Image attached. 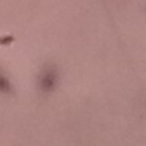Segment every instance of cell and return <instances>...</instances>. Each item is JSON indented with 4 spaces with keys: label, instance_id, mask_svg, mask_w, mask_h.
Masks as SVG:
<instances>
[{
    "label": "cell",
    "instance_id": "obj_2",
    "mask_svg": "<svg viewBox=\"0 0 146 146\" xmlns=\"http://www.w3.org/2000/svg\"><path fill=\"white\" fill-rule=\"evenodd\" d=\"M9 82H8V80L2 75V74H0V91H3V92H6V91H8L9 90Z\"/></svg>",
    "mask_w": 146,
    "mask_h": 146
},
{
    "label": "cell",
    "instance_id": "obj_1",
    "mask_svg": "<svg viewBox=\"0 0 146 146\" xmlns=\"http://www.w3.org/2000/svg\"><path fill=\"white\" fill-rule=\"evenodd\" d=\"M57 81V74L56 71L54 70V67H47L40 75V87L43 91H49L51 89H54L55 84Z\"/></svg>",
    "mask_w": 146,
    "mask_h": 146
}]
</instances>
